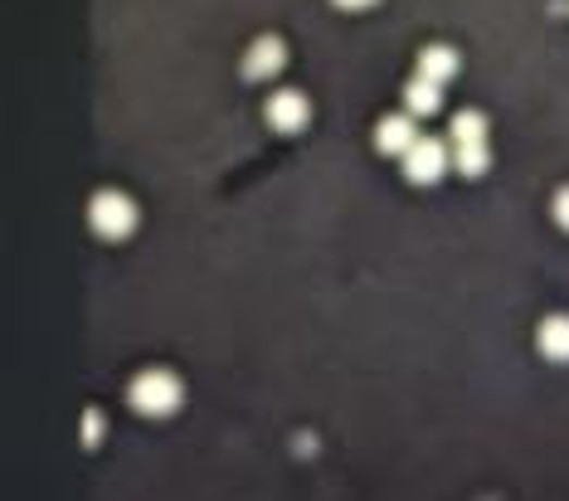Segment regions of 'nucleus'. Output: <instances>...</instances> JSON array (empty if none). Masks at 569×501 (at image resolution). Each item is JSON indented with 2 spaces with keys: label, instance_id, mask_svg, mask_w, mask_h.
Listing matches in <instances>:
<instances>
[{
  "label": "nucleus",
  "instance_id": "9d476101",
  "mask_svg": "<svg viewBox=\"0 0 569 501\" xmlns=\"http://www.w3.org/2000/svg\"><path fill=\"white\" fill-rule=\"evenodd\" d=\"M443 83H433V78H413L409 88H405V102H409V112H423V118H429V112H438V102H443Z\"/></svg>",
  "mask_w": 569,
  "mask_h": 501
},
{
  "label": "nucleus",
  "instance_id": "f03ea898",
  "mask_svg": "<svg viewBox=\"0 0 569 501\" xmlns=\"http://www.w3.org/2000/svg\"><path fill=\"white\" fill-rule=\"evenodd\" d=\"M92 229H98L102 239H127L132 229H137V205L127 200V195H117V191H102V195H92Z\"/></svg>",
  "mask_w": 569,
  "mask_h": 501
},
{
  "label": "nucleus",
  "instance_id": "0eeeda50",
  "mask_svg": "<svg viewBox=\"0 0 569 501\" xmlns=\"http://www.w3.org/2000/svg\"><path fill=\"white\" fill-rule=\"evenodd\" d=\"M535 346L551 361H569V317H545L535 331Z\"/></svg>",
  "mask_w": 569,
  "mask_h": 501
},
{
  "label": "nucleus",
  "instance_id": "1a4fd4ad",
  "mask_svg": "<svg viewBox=\"0 0 569 501\" xmlns=\"http://www.w3.org/2000/svg\"><path fill=\"white\" fill-rule=\"evenodd\" d=\"M453 146H487V118L482 112H458L453 118Z\"/></svg>",
  "mask_w": 569,
  "mask_h": 501
},
{
  "label": "nucleus",
  "instance_id": "f8f14e48",
  "mask_svg": "<svg viewBox=\"0 0 569 501\" xmlns=\"http://www.w3.org/2000/svg\"><path fill=\"white\" fill-rule=\"evenodd\" d=\"M555 224L569 229V185H565L560 195H555Z\"/></svg>",
  "mask_w": 569,
  "mask_h": 501
},
{
  "label": "nucleus",
  "instance_id": "39448f33",
  "mask_svg": "<svg viewBox=\"0 0 569 501\" xmlns=\"http://www.w3.org/2000/svg\"><path fill=\"white\" fill-rule=\"evenodd\" d=\"M287 64V49H283V39H273V35H263L253 49H248V59H244V73L248 78H273L277 69Z\"/></svg>",
  "mask_w": 569,
  "mask_h": 501
},
{
  "label": "nucleus",
  "instance_id": "9b49d317",
  "mask_svg": "<svg viewBox=\"0 0 569 501\" xmlns=\"http://www.w3.org/2000/svg\"><path fill=\"white\" fill-rule=\"evenodd\" d=\"M453 166L462 175H482L487 171V146H453Z\"/></svg>",
  "mask_w": 569,
  "mask_h": 501
},
{
  "label": "nucleus",
  "instance_id": "6e6552de",
  "mask_svg": "<svg viewBox=\"0 0 569 501\" xmlns=\"http://www.w3.org/2000/svg\"><path fill=\"white\" fill-rule=\"evenodd\" d=\"M458 73V54L448 45H429L419 54V78H433V83H448Z\"/></svg>",
  "mask_w": 569,
  "mask_h": 501
},
{
  "label": "nucleus",
  "instance_id": "20e7f679",
  "mask_svg": "<svg viewBox=\"0 0 569 501\" xmlns=\"http://www.w3.org/2000/svg\"><path fill=\"white\" fill-rule=\"evenodd\" d=\"M307 118H312V108H307L302 93L287 88V93H273V98H268V122H273L277 132H302Z\"/></svg>",
  "mask_w": 569,
  "mask_h": 501
},
{
  "label": "nucleus",
  "instance_id": "f257e3e1",
  "mask_svg": "<svg viewBox=\"0 0 569 501\" xmlns=\"http://www.w3.org/2000/svg\"><path fill=\"white\" fill-rule=\"evenodd\" d=\"M181 380H175L171 370H141L137 380H132L127 400L137 414H151V419H165V414H175V404H181Z\"/></svg>",
  "mask_w": 569,
  "mask_h": 501
},
{
  "label": "nucleus",
  "instance_id": "ddd939ff",
  "mask_svg": "<svg viewBox=\"0 0 569 501\" xmlns=\"http://www.w3.org/2000/svg\"><path fill=\"white\" fill-rule=\"evenodd\" d=\"M341 10H366V5H375V0H336Z\"/></svg>",
  "mask_w": 569,
  "mask_h": 501
},
{
  "label": "nucleus",
  "instance_id": "7ed1b4c3",
  "mask_svg": "<svg viewBox=\"0 0 569 501\" xmlns=\"http://www.w3.org/2000/svg\"><path fill=\"white\" fill-rule=\"evenodd\" d=\"M399 161H405V175H409L413 185H433L443 175V166H448V151H443V142L419 137L405 156H399Z\"/></svg>",
  "mask_w": 569,
  "mask_h": 501
},
{
  "label": "nucleus",
  "instance_id": "423d86ee",
  "mask_svg": "<svg viewBox=\"0 0 569 501\" xmlns=\"http://www.w3.org/2000/svg\"><path fill=\"white\" fill-rule=\"evenodd\" d=\"M419 142V132H413V122L399 112V118H380V127H375V146L385 156H405L409 146Z\"/></svg>",
  "mask_w": 569,
  "mask_h": 501
}]
</instances>
